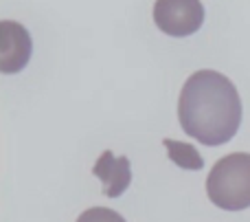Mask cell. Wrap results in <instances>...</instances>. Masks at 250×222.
I'll return each mask as SVG.
<instances>
[{"label": "cell", "instance_id": "1", "mask_svg": "<svg viewBox=\"0 0 250 222\" xmlns=\"http://www.w3.org/2000/svg\"><path fill=\"white\" fill-rule=\"evenodd\" d=\"M178 121L202 145L229 143L242 123V99L235 84L217 70H195L180 90Z\"/></svg>", "mask_w": 250, "mask_h": 222}, {"label": "cell", "instance_id": "2", "mask_svg": "<svg viewBox=\"0 0 250 222\" xmlns=\"http://www.w3.org/2000/svg\"><path fill=\"white\" fill-rule=\"evenodd\" d=\"M207 196L226 211L250 207V154L233 152L215 163L207 178Z\"/></svg>", "mask_w": 250, "mask_h": 222}, {"label": "cell", "instance_id": "3", "mask_svg": "<svg viewBox=\"0 0 250 222\" xmlns=\"http://www.w3.org/2000/svg\"><path fill=\"white\" fill-rule=\"evenodd\" d=\"M154 22L163 33L187 38L202 26L204 4L200 0H156Z\"/></svg>", "mask_w": 250, "mask_h": 222}, {"label": "cell", "instance_id": "4", "mask_svg": "<svg viewBox=\"0 0 250 222\" xmlns=\"http://www.w3.org/2000/svg\"><path fill=\"white\" fill-rule=\"evenodd\" d=\"M31 51H33L31 35L20 22H0V70L4 75L20 73L29 64Z\"/></svg>", "mask_w": 250, "mask_h": 222}, {"label": "cell", "instance_id": "5", "mask_svg": "<svg viewBox=\"0 0 250 222\" xmlns=\"http://www.w3.org/2000/svg\"><path fill=\"white\" fill-rule=\"evenodd\" d=\"M92 174L101 180V192L108 198H119L132 183V167L127 156H114L110 150L99 154Z\"/></svg>", "mask_w": 250, "mask_h": 222}, {"label": "cell", "instance_id": "6", "mask_svg": "<svg viewBox=\"0 0 250 222\" xmlns=\"http://www.w3.org/2000/svg\"><path fill=\"white\" fill-rule=\"evenodd\" d=\"M163 145L167 148V156L176 163L182 170H191L198 172L204 167V158L200 156V152L193 148L191 143H182V141H173V139H165Z\"/></svg>", "mask_w": 250, "mask_h": 222}, {"label": "cell", "instance_id": "7", "mask_svg": "<svg viewBox=\"0 0 250 222\" xmlns=\"http://www.w3.org/2000/svg\"><path fill=\"white\" fill-rule=\"evenodd\" d=\"M77 222H125V218L114 209H108V207H92V209L83 211Z\"/></svg>", "mask_w": 250, "mask_h": 222}]
</instances>
